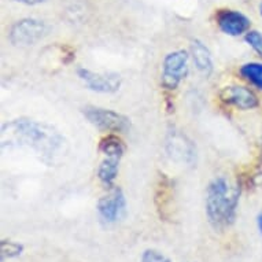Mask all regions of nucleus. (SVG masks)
<instances>
[{
	"label": "nucleus",
	"instance_id": "10",
	"mask_svg": "<svg viewBox=\"0 0 262 262\" xmlns=\"http://www.w3.org/2000/svg\"><path fill=\"white\" fill-rule=\"evenodd\" d=\"M215 19L220 30L228 36H241L247 33L251 25L249 18L236 10H220Z\"/></svg>",
	"mask_w": 262,
	"mask_h": 262
},
{
	"label": "nucleus",
	"instance_id": "14",
	"mask_svg": "<svg viewBox=\"0 0 262 262\" xmlns=\"http://www.w3.org/2000/svg\"><path fill=\"white\" fill-rule=\"evenodd\" d=\"M99 150L103 152L104 157L122 158L125 154V144L120 136H117L114 134H108L100 140Z\"/></svg>",
	"mask_w": 262,
	"mask_h": 262
},
{
	"label": "nucleus",
	"instance_id": "19",
	"mask_svg": "<svg viewBox=\"0 0 262 262\" xmlns=\"http://www.w3.org/2000/svg\"><path fill=\"white\" fill-rule=\"evenodd\" d=\"M14 2H18V3H22V5L26 6H36L43 3L44 0H14Z\"/></svg>",
	"mask_w": 262,
	"mask_h": 262
},
{
	"label": "nucleus",
	"instance_id": "17",
	"mask_svg": "<svg viewBox=\"0 0 262 262\" xmlns=\"http://www.w3.org/2000/svg\"><path fill=\"white\" fill-rule=\"evenodd\" d=\"M246 43L262 58V33L258 30H249L246 33Z\"/></svg>",
	"mask_w": 262,
	"mask_h": 262
},
{
	"label": "nucleus",
	"instance_id": "18",
	"mask_svg": "<svg viewBox=\"0 0 262 262\" xmlns=\"http://www.w3.org/2000/svg\"><path fill=\"white\" fill-rule=\"evenodd\" d=\"M140 262H172L170 258L166 255H163L161 251L154 249H147L144 250V253L142 254V259Z\"/></svg>",
	"mask_w": 262,
	"mask_h": 262
},
{
	"label": "nucleus",
	"instance_id": "1",
	"mask_svg": "<svg viewBox=\"0 0 262 262\" xmlns=\"http://www.w3.org/2000/svg\"><path fill=\"white\" fill-rule=\"evenodd\" d=\"M3 144H15L26 147L39 155L43 162L51 165L63 155L64 138L51 125L29 120L17 118L3 125Z\"/></svg>",
	"mask_w": 262,
	"mask_h": 262
},
{
	"label": "nucleus",
	"instance_id": "21",
	"mask_svg": "<svg viewBox=\"0 0 262 262\" xmlns=\"http://www.w3.org/2000/svg\"><path fill=\"white\" fill-rule=\"evenodd\" d=\"M259 11H261V14H262V5L259 6Z\"/></svg>",
	"mask_w": 262,
	"mask_h": 262
},
{
	"label": "nucleus",
	"instance_id": "13",
	"mask_svg": "<svg viewBox=\"0 0 262 262\" xmlns=\"http://www.w3.org/2000/svg\"><path fill=\"white\" fill-rule=\"evenodd\" d=\"M120 159L116 157H104L98 168V179L107 188H112L120 170Z\"/></svg>",
	"mask_w": 262,
	"mask_h": 262
},
{
	"label": "nucleus",
	"instance_id": "15",
	"mask_svg": "<svg viewBox=\"0 0 262 262\" xmlns=\"http://www.w3.org/2000/svg\"><path fill=\"white\" fill-rule=\"evenodd\" d=\"M239 73L246 81L262 91V62H249L245 63L239 70Z\"/></svg>",
	"mask_w": 262,
	"mask_h": 262
},
{
	"label": "nucleus",
	"instance_id": "2",
	"mask_svg": "<svg viewBox=\"0 0 262 262\" xmlns=\"http://www.w3.org/2000/svg\"><path fill=\"white\" fill-rule=\"evenodd\" d=\"M241 199L239 184H231L225 177H215L206 189V217L214 231L223 232L235 223Z\"/></svg>",
	"mask_w": 262,
	"mask_h": 262
},
{
	"label": "nucleus",
	"instance_id": "20",
	"mask_svg": "<svg viewBox=\"0 0 262 262\" xmlns=\"http://www.w3.org/2000/svg\"><path fill=\"white\" fill-rule=\"evenodd\" d=\"M257 227H258V231L262 233V210L259 211L257 215Z\"/></svg>",
	"mask_w": 262,
	"mask_h": 262
},
{
	"label": "nucleus",
	"instance_id": "11",
	"mask_svg": "<svg viewBox=\"0 0 262 262\" xmlns=\"http://www.w3.org/2000/svg\"><path fill=\"white\" fill-rule=\"evenodd\" d=\"M173 181L166 174L159 176L158 184H157V193H155V203L158 207L161 219H169L170 215V207L173 205Z\"/></svg>",
	"mask_w": 262,
	"mask_h": 262
},
{
	"label": "nucleus",
	"instance_id": "8",
	"mask_svg": "<svg viewBox=\"0 0 262 262\" xmlns=\"http://www.w3.org/2000/svg\"><path fill=\"white\" fill-rule=\"evenodd\" d=\"M219 98L223 103L239 108V110H253L258 107V96L247 86L227 85L219 92Z\"/></svg>",
	"mask_w": 262,
	"mask_h": 262
},
{
	"label": "nucleus",
	"instance_id": "4",
	"mask_svg": "<svg viewBox=\"0 0 262 262\" xmlns=\"http://www.w3.org/2000/svg\"><path fill=\"white\" fill-rule=\"evenodd\" d=\"M82 114L90 121L95 128L103 132H126L130 126V121L121 113H117L110 108L86 106L82 108Z\"/></svg>",
	"mask_w": 262,
	"mask_h": 262
},
{
	"label": "nucleus",
	"instance_id": "7",
	"mask_svg": "<svg viewBox=\"0 0 262 262\" xmlns=\"http://www.w3.org/2000/svg\"><path fill=\"white\" fill-rule=\"evenodd\" d=\"M77 74L88 90L98 94H114L121 86V77L117 73H95L90 69L80 68Z\"/></svg>",
	"mask_w": 262,
	"mask_h": 262
},
{
	"label": "nucleus",
	"instance_id": "16",
	"mask_svg": "<svg viewBox=\"0 0 262 262\" xmlns=\"http://www.w3.org/2000/svg\"><path fill=\"white\" fill-rule=\"evenodd\" d=\"M24 245L19 242L14 241H7L3 239L0 243V255H2V261L5 262L6 259H13V258L19 257L24 253Z\"/></svg>",
	"mask_w": 262,
	"mask_h": 262
},
{
	"label": "nucleus",
	"instance_id": "9",
	"mask_svg": "<svg viewBox=\"0 0 262 262\" xmlns=\"http://www.w3.org/2000/svg\"><path fill=\"white\" fill-rule=\"evenodd\" d=\"M166 151L173 161L185 165H192L196 159V150L193 143L185 135L172 130L166 140Z\"/></svg>",
	"mask_w": 262,
	"mask_h": 262
},
{
	"label": "nucleus",
	"instance_id": "5",
	"mask_svg": "<svg viewBox=\"0 0 262 262\" xmlns=\"http://www.w3.org/2000/svg\"><path fill=\"white\" fill-rule=\"evenodd\" d=\"M46 35H47V25L43 21L35 18H25L14 24L10 30V41L14 46L29 47L39 43Z\"/></svg>",
	"mask_w": 262,
	"mask_h": 262
},
{
	"label": "nucleus",
	"instance_id": "3",
	"mask_svg": "<svg viewBox=\"0 0 262 262\" xmlns=\"http://www.w3.org/2000/svg\"><path fill=\"white\" fill-rule=\"evenodd\" d=\"M189 55L184 50L169 52L163 58L161 85L168 91H174L188 74Z\"/></svg>",
	"mask_w": 262,
	"mask_h": 262
},
{
	"label": "nucleus",
	"instance_id": "12",
	"mask_svg": "<svg viewBox=\"0 0 262 262\" xmlns=\"http://www.w3.org/2000/svg\"><path fill=\"white\" fill-rule=\"evenodd\" d=\"M191 54H192L193 63L196 66V69L205 77H209L211 72H213V69H214V66H213V58H211L209 48L202 41L193 40L192 44H191Z\"/></svg>",
	"mask_w": 262,
	"mask_h": 262
},
{
	"label": "nucleus",
	"instance_id": "6",
	"mask_svg": "<svg viewBox=\"0 0 262 262\" xmlns=\"http://www.w3.org/2000/svg\"><path fill=\"white\" fill-rule=\"evenodd\" d=\"M106 195L98 201V213L99 217L106 224H114L118 220L122 219V215L126 211V199H125L124 191L120 187H112L108 188Z\"/></svg>",
	"mask_w": 262,
	"mask_h": 262
}]
</instances>
